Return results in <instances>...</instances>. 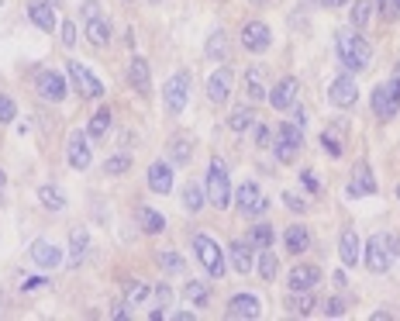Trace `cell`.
Returning <instances> with one entry per match:
<instances>
[{
  "instance_id": "cell-1",
  "label": "cell",
  "mask_w": 400,
  "mask_h": 321,
  "mask_svg": "<svg viewBox=\"0 0 400 321\" xmlns=\"http://www.w3.org/2000/svg\"><path fill=\"white\" fill-rule=\"evenodd\" d=\"M335 52H338V62L345 66V73H362V69H370V62H373L370 42H366L359 31H352V28H338V35H335Z\"/></svg>"
},
{
  "instance_id": "cell-2",
  "label": "cell",
  "mask_w": 400,
  "mask_h": 321,
  "mask_svg": "<svg viewBox=\"0 0 400 321\" xmlns=\"http://www.w3.org/2000/svg\"><path fill=\"white\" fill-rule=\"evenodd\" d=\"M204 190H207V201H211L214 208L228 211V204H232L235 197H232V180H228V166H224V159H217V156L211 159V166H207V184H204Z\"/></svg>"
},
{
  "instance_id": "cell-3",
  "label": "cell",
  "mask_w": 400,
  "mask_h": 321,
  "mask_svg": "<svg viewBox=\"0 0 400 321\" xmlns=\"http://www.w3.org/2000/svg\"><path fill=\"white\" fill-rule=\"evenodd\" d=\"M80 14H83V31H86V42L90 45H110V21L104 18L101 4L97 0H83L80 4Z\"/></svg>"
},
{
  "instance_id": "cell-4",
  "label": "cell",
  "mask_w": 400,
  "mask_h": 321,
  "mask_svg": "<svg viewBox=\"0 0 400 321\" xmlns=\"http://www.w3.org/2000/svg\"><path fill=\"white\" fill-rule=\"evenodd\" d=\"M190 245H193V256H197V263L207 269L211 276H224V269H228V263H224V252H221V245L211 239V235H193L190 239Z\"/></svg>"
},
{
  "instance_id": "cell-5",
  "label": "cell",
  "mask_w": 400,
  "mask_h": 321,
  "mask_svg": "<svg viewBox=\"0 0 400 321\" xmlns=\"http://www.w3.org/2000/svg\"><path fill=\"white\" fill-rule=\"evenodd\" d=\"M370 104H373V114L379 118V121H394V118H397V111H400V86L394 80L373 86Z\"/></svg>"
},
{
  "instance_id": "cell-6",
  "label": "cell",
  "mask_w": 400,
  "mask_h": 321,
  "mask_svg": "<svg viewBox=\"0 0 400 321\" xmlns=\"http://www.w3.org/2000/svg\"><path fill=\"white\" fill-rule=\"evenodd\" d=\"M394 249H397V242L390 239V235H373V239H366V269L387 273L390 263H394Z\"/></svg>"
},
{
  "instance_id": "cell-7",
  "label": "cell",
  "mask_w": 400,
  "mask_h": 321,
  "mask_svg": "<svg viewBox=\"0 0 400 321\" xmlns=\"http://www.w3.org/2000/svg\"><path fill=\"white\" fill-rule=\"evenodd\" d=\"M273 145V152H276V159L280 162H294L297 152H300V145H304V135H300V125H280L276 128V142H269Z\"/></svg>"
},
{
  "instance_id": "cell-8",
  "label": "cell",
  "mask_w": 400,
  "mask_h": 321,
  "mask_svg": "<svg viewBox=\"0 0 400 321\" xmlns=\"http://www.w3.org/2000/svg\"><path fill=\"white\" fill-rule=\"evenodd\" d=\"M187 90H190V73L187 69H180V73H173L166 86H162V97H166V111L169 114H180L183 107H187Z\"/></svg>"
},
{
  "instance_id": "cell-9",
  "label": "cell",
  "mask_w": 400,
  "mask_h": 321,
  "mask_svg": "<svg viewBox=\"0 0 400 321\" xmlns=\"http://www.w3.org/2000/svg\"><path fill=\"white\" fill-rule=\"evenodd\" d=\"M35 90H38L45 101L59 104V101L69 94V83L62 80V73H55V69H38V73H35Z\"/></svg>"
},
{
  "instance_id": "cell-10",
  "label": "cell",
  "mask_w": 400,
  "mask_h": 321,
  "mask_svg": "<svg viewBox=\"0 0 400 321\" xmlns=\"http://www.w3.org/2000/svg\"><path fill=\"white\" fill-rule=\"evenodd\" d=\"M66 69H69V80L80 86L83 97H104V83L97 80V77H93V73H90V69H86L83 62L69 59V62H66Z\"/></svg>"
},
{
  "instance_id": "cell-11",
  "label": "cell",
  "mask_w": 400,
  "mask_h": 321,
  "mask_svg": "<svg viewBox=\"0 0 400 321\" xmlns=\"http://www.w3.org/2000/svg\"><path fill=\"white\" fill-rule=\"evenodd\" d=\"M328 101H331L335 107H342V111L359 101V86H355V80H352V73L331 80V86H328Z\"/></svg>"
},
{
  "instance_id": "cell-12",
  "label": "cell",
  "mask_w": 400,
  "mask_h": 321,
  "mask_svg": "<svg viewBox=\"0 0 400 321\" xmlns=\"http://www.w3.org/2000/svg\"><path fill=\"white\" fill-rule=\"evenodd\" d=\"M90 156H93L90 135L86 132L69 135V145H66V159H69V166H73V169H90Z\"/></svg>"
},
{
  "instance_id": "cell-13",
  "label": "cell",
  "mask_w": 400,
  "mask_h": 321,
  "mask_svg": "<svg viewBox=\"0 0 400 321\" xmlns=\"http://www.w3.org/2000/svg\"><path fill=\"white\" fill-rule=\"evenodd\" d=\"M232 86H235L232 66H217L211 73V80H207V97H211L214 104H224V101L232 97Z\"/></svg>"
},
{
  "instance_id": "cell-14",
  "label": "cell",
  "mask_w": 400,
  "mask_h": 321,
  "mask_svg": "<svg viewBox=\"0 0 400 321\" xmlns=\"http://www.w3.org/2000/svg\"><path fill=\"white\" fill-rule=\"evenodd\" d=\"M348 197H373L376 193V176H373V166L370 162H355L352 166V184H348V190H345Z\"/></svg>"
},
{
  "instance_id": "cell-15",
  "label": "cell",
  "mask_w": 400,
  "mask_h": 321,
  "mask_svg": "<svg viewBox=\"0 0 400 321\" xmlns=\"http://www.w3.org/2000/svg\"><path fill=\"white\" fill-rule=\"evenodd\" d=\"M235 204H239V211L248 214V218L266 211V197H263V190L256 187L252 180H245V184L239 187V193H235Z\"/></svg>"
},
{
  "instance_id": "cell-16",
  "label": "cell",
  "mask_w": 400,
  "mask_h": 321,
  "mask_svg": "<svg viewBox=\"0 0 400 321\" xmlns=\"http://www.w3.org/2000/svg\"><path fill=\"white\" fill-rule=\"evenodd\" d=\"M269 42H273V35H269L266 21H248V25L241 28V45L248 52H266Z\"/></svg>"
},
{
  "instance_id": "cell-17",
  "label": "cell",
  "mask_w": 400,
  "mask_h": 321,
  "mask_svg": "<svg viewBox=\"0 0 400 321\" xmlns=\"http://www.w3.org/2000/svg\"><path fill=\"white\" fill-rule=\"evenodd\" d=\"M297 90H300V83H297V77H283L280 83H273V90H269V104H273V111H287V107H294L297 101Z\"/></svg>"
},
{
  "instance_id": "cell-18",
  "label": "cell",
  "mask_w": 400,
  "mask_h": 321,
  "mask_svg": "<svg viewBox=\"0 0 400 321\" xmlns=\"http://www.w3.org/2000/svg\"><path fill=\"white\" fill-rule=\"evenodd\" d=\"M318 283H321V269L311 266V263H300V266L287 273V287L290 291H314Z\"/></svg>"
},
{
  "instance_id": "cell-19",
  "label": "cell",
  "mask_w": 400,
  "mask_h": 321,
  "mask_svg": "<svg viewBox=\"0 0 400 321\" xmlns=\"http://www.w3.org/2000/svg\"><path fill=\"white\" fill-rule=\"evenodd\" d=\"M28 256H31V263L42 269H55L62 266V249L52 245V242H35L31 249H28Z\"/></svg>"
},
{
  "instance_id": "cell-20",
  "label": "cell",
  "mask_w": 400,
  "mask_h": 321,
  "mask_svg": "<svg viewBox=\"0 0 400 321\" xmlns=\"http://www.w3.org/2000/svg\"><path fill=\"white\" fill-rule=\"evenodd\" d=\"M173 180H176L173 162H152L149 166V190L152 193H173Z\"/></svg>"
},
{
  "instance_id": "cell-21",
  "label": "cell",
  "mask_w": 400,
  "mask_h": 321,
  "mask_svg": "<svg viewBox=\"0 0 400 321\" xmlns=\"http://www.w3.org/2000/svg\"><path fill=\"white\" fill-rule=\"evenodd\" d=\"M263 315V300L256 294H235L228 300V318H259Z\"/></svg>"
},
{
  "instance_id": "cell-22",
  "label": "cell",
  "mask_w": 400,
  "mask_h": 321,
  "mask_svg": "<svg viewBox=\"0 0 400 321\" xmlns=\"http://www.w3.org/2000/svg\"><path fill=\"white\" fill-rule=\"evenodd\" d=\"M245 94H248V101H252V104H259V101H266V97H269L266 66H252V69L245 73Z\"/></svg>"
},
{
  "instance_id": "cell-23",
  "label": "cell",
  "mask_w": 400,
  "mask_h": 321,
  "mask_svg": "<svg viewBox=\"0 0 400 321\" xmlns=\"http://www.w3.org/2000/svg\"><path fill=\"white\" fill-rule=\"evenodd\" d=\"M128 80H132V86L138 94L149 97V90H152V73H149L145 55H132V62H128Z\"/></svg>"
},
{
  "instance_id": "cell-24",
  "label": "cell",
  "mask_w": 400,
  "mask_h": 321,
  "mask_svg": "<svg viewBox=\"0 0 400 321\" xmlns=\"http://www.w3.org/2000/svg\"><path fill=\"white\" fill-rule=\"evenodd\" d=\"M204 55L214 59V62H224V59H232V38H228V31H211L207 35V42H204Z\"/></svg>"
},
{
  "instance_id": "cell-25",
  "label": "cell",
  "mask_w": 400,
  "mask_h": 321,
  "mask_svg": "<svg viewBox=\"0 0 400 321\" xmlns=\"http://www.w3.org/2000/svg\"><path fill=\"white\" fill-rule=\"evenodd\" d=\"M28 18L42 31H55V11L49 0H28Z\"/></svg>"
},
{
  "instance_id": "cell-26",
  "label": "cell",
  "mask_w": 400,
  "mask_h": 321,
  "mask_svg": "<svg viewBox=\"0 0 400 321\" xmlns=\"http://www.w3.org/2000/svg\"><path fill=\"white\" fill-rule=\"evenodd\" d=\"M252 252H256V249L241 239H235L228 245V259H232V266L239 269V273H252V266H256V256H252Z\"/></svg>"
},
{
  "instance_id": "cell-27",
  "label": "cell",
  "mask_w": 400,
  "mask_h": 321,
  "mask_svg": "<svg viewBox=\"0 0 400 321\" xmlns=\"http://www.w3.org/2000/svg\"><path fill=\"white\" fill-rule=\"evenodd\" d=\"M307 245H311V232H307V225H290V228L283 232V249H287L290 256L307 252Z\"/></svg>"
},
{
  "instance_id": "cell-28",
  "label": "cell",
  "mask_w": 400,
  "mask_h": 321,
  "mask_svg": "<svg viewBox=\"0 0 400 321\" xmlns=\"http://www.w3.org/2000/svg\"><path fill=\"white\" fill-rule=\"evenodd\" d=\"M287 308H290V315H297V318H307V315L318 308V304H314V291H290Z\"/></svg>"
},
{
  "instance_id": "cell-29",
  "label": "cell",
  "mask_w": 400,
  "mask_h": 321,
  "mask_svg": "<svg viewBox=\"0 0 400 321\" xmlns=\"http://www.w3.org/2000/svg\"><path fill=\"white\" fill-rule=\"evenodd\" d=\"M138 228L145 235H162L166 232V218L159 211H152V208H138Z\"/></svg>"
},
{
  "instance_id": "cell-30",
  "label": "cell",
  "mask_w": 400,
  "mask_h": 321,
  "mask_svg": "<svg viewBox=\"0 0 400 321\" xmlns=\"http://www.w3.org/2000/svg\"><path fill=\"white\" fill-rule=\"evenodd\" d=\"M190 156H193V142H190L187 135L169 138V162H173V166H187Z\"/></svg>"
},
{
  "instance_id": "cell-31",
  "label": "cell",
  "mask_w": 400,
  "mask_h": 321,
  "mask_svg": "<svg viewBox=\"0 0 400 321\" xmlns=\"http://www.w3.org/2000/svg\"><path fill=\"white\" fill-rule=\"evenodd\" d=\"M86 252H90V235L83 228H76L69 235V266H80L83 259H86Z\"/></svg>"
},
{
  "instance_id": "cell-32",
  "label": "cell",
  "mask_w": 400,
  "mask_h": 321,
  "mask_svg": "<svg viewBox=\"0 0 400 321\" xmlns=\"http://www.w3.org/2000/svg\"><path fill=\"white\" fill-rule=\"evenodd\" d=\"M252 125H256V107H248V104H245V107H235V111H232V118H228V128H232L235 135L248 132Z\"/></svg>"
},
{
  "instance_id": "cell-33",
  "label": "cell",
  "mask_w": 400,
  "mask_h": 321,
  "mask_svg": "<svg viewBox=\"0 0 400 321\" xmlns=\"http://www.w3.org/2000/svg\"><path fill=\"white\" fill-rule=\"evenodd\" d=\"M248 245L259 252V249H273V228H269V221H259V225H252L248 228Z\"/></svg>"
},
{
  "instance_id": "cell-34",
  "label": "cell",
  "mask_w": 400,
  "mask_h": 321,
  "mask_svg": "<svg viewBox=\"0 0 400 321\" xmlns=\"http://www.w3.org/2000/svg\"><path fill=\"white\" fill-rule=\"evenodd\" d=\"M38 201H42V208H49V211H62L66 208V193L52 184H45V187H38Z\"/></svg>"
},
{
  "instance_id": "cell-35",
  "label": "cell",
  "mask_w": 400,
  "mask_h": 321,
  "mask_svg": "<svg viewBox=\"0 0 400 321\" xmlns=\"http://www.w3.org/2000/svg\"><path fill=\"white\" fill-rule=\"evenodd\" d=\"M107 128H110V107H101L93 118H90V125H86V135H90V142H97V138H104Z\"/></svg>"
},
{
  "instance_id": "cell-36",
  "label": "cell",
  "mask_w": 400,
  "mask_h": 321,
  "mask_svg": "<svg viewBox=\"0 0 400 321\" xmlns=\"http://www.w3.org/2000/svg\"><path fill=\"white\" fill-rule=\"evenodd\" d=\"M338 249H342V263H345V266H355V263H359V235H355V232H342V245H338Z\"/></svg>"
},
{
  "instance_id": "cell-37",
  "label": "cell",
  "mask_w": 400,
  "mask_h": 321,
  "mask_svg": "<svg viewBox=\"0 0 400 321\" xmlns=\"http://www.w3.org/2000/svg\"><path fill=\"white\" fill-rule=\"evenodd\" d=\"M373 7H376V0H355V4H352V28H366V25H370Z\"/></svg>"
},
{
  "instance_id": "cell-38",
  "label": "cell",
  "mask_w": 400,
  "mask_h": 321,
  "mask_svg": "<svg viewBox=\"0 0 400 321\" xmlns=\"http://www.w3.org/2000/svg\"><path fill=\"white\" fill-rule=\"evenodd\" d=\"M259 276L263 280H276V269H280V259H276V252H269V249H259Z\"/></svg>"
},
{
  "instance_id": "cell-39",
  "label": "cell",
  "mask_w": 400,
  "mask_h": 321,
  "mask_svg": "<svg viewBox=\"0 0 400 321\" xmlns=\"http://www.w3.org/2000/svg\"><path fill=\"white\" fill-rule=\"evenodd\" d=\"M204 201H207V190L200 187V184H190V187L183 190V208H187V211H200Z\"/></svg>"
},
{
  "instance_id": "cell-40",
  "label": "cell",
  "mask_w": 400,
  "mask_h": 321,
  "mask_svg": "<svg viewBox=\"0 0 400 321\" xmlns=\"http://www.w3.org/2000/svg\"><path fill=\"white\" fill-rule=\"evenodd\" d=\"M159 266L166 269V273H183L187 263H183L180 252H173V249H159Z\"/></svg>"
},
{
  "instance_id": "cell-41",
  "label": "cell",
  "mask_w": 400,
  "mask_h": 321,
  "mask_svg": "<svg viewBox=\"0 0 400 321\" xmlns=\"http://www.w3.org/2000/svg\"><path fill=\"white\" fill-rule=\"evenodd\" d=\"M183 297H187L190 304H207V297H211V291H207V283H200V280H190L187 283V291H183Z\"/></svg>"
},
{
  "instance_id": "cell-42",
  "label": "cell",
  "mask_w": 400,
  "mask_h": 321,
  "mask_svg": "<svg viewBox=\"0 0 400 321\" xmlns=\"http://www.w3.org/2000/svg\"><path fill=\"white\" fill-rule=\"evenodd\" d=\"M132 169V156L128 152H121V156H110V159L104 162V173L107 176H121V173H128Z\"/></svg>"
},
{
  "instance_id": "cell-43",
  "label": "cell",
  "mask_w": 400,
  "mask_h": 321,
  "mask_svg": "<svg viewBox=\"0 0 400 321\" xmlns=\"http://www.w3.org/2000/svg\"><path fill=\"white\" fill-rule=\"evenodd\" d=\"M149 294H152V291H149L142 280H128V304H132V308L145 304V300H149Z\"/></svg>"
},
{
  "instance_id": "cell-44",
  "label": "cell",
  "mask_w": 400,
  "mask_h": 321,
  "mask_svg": "<svg viewBox=\"0 0 400 321\" xmlns=\"http://www.w3.org/2000/svg\"><path fill=\"white\" fill-rule=\"evenodd\" d=\"M376 11H379V18L383 21H400V0H376Z\"/></svg>"
},
{
  "instance_id": "cell-45",
  "label": "cell",
  "mask_w": 400,
  "mask_h": 321,
  "mask_svg": "<svg viewBox=\"0 0 400 321\" xmlns=\"http://www.w3.org/2000/svg\"><path fill=\"white\" fill-rule=\"evenodd\" d=\"M14 118H18V104H14L7 94H0V121H4V125H11Z\"/></svg>"
},
{
  "instance_id": "cell-46",
  "label": "cell",
  "mask_w": 400,
  "mask_h": 321,
  "mask_svg": "<svg viewBox=\"0 0 400 321\" xmlns=\"http://www.w3.org/2000/svg\"><path fill=\"white\" fill-rule=\"evenodd\" d=\"M321 142H324V152H328V156H342V152H345L342 138H335L331 132H324V135H321Z\"/></svg>"
},
{
  "instance_id": "cell-47",
  "label": "cell",
  "mask_w": 400,
  "mask_h": 321,
  "mask_svg": "<svg viewBox=\"0 0 400 321\" xmlns=\"http://www.w3.org/2000/svg\"><path fill=\"white\" fill-rule=\"evenodd\" d=\"M324 315H328V318H342V315H345V300H342V297H331V300L324 304Z\"/></svg>"
},
{
  "instance_id": "cell-48",
  "label": "cell",
  "mask_w": 400,
  "mask_h": 321,
  "mask_svg": "<svg viewBox=\"0 0 400 321\" xmlns=\"http://www.w3.org/2000/svg\"><path fill=\"white\" fill-rule=\"evenodd\" d=\"M156 297H159L162 308H173V300H176V294H173V287H169V283H159V287H156Z\"/></svg>"
},
{
  "instance_id": "cell-49",
  "label": "cell",
  "mask_w": 400,
  "mask_h": 321,
  "mask_svg": "<svg viewBox=\"0 0 400 321\" xmlns=\"http://www.w3.org/2000/svg\"><path fill=\"white\" fill-rule=\"evenodd\" d=\"M300 184H304V190H311V193H321V180L314 173H307V169H300Z\"/></svg>"
},
{
  "instance_id": "cell-50",
  "label": "cell",
  "mask_w": 400,
  "mask_h": 321,
  "mask_svg": "<svg viewBox=\"0 0 400 321\" xmlns=\"http://www.w3.org/2000/svg\"><path fill=\"white\" fill-rule=\"evenodd\" d=\"M252 142H256L259 149H263V145H269V128H266V125H259V121L252 125Z\"/></svg>"
},
{
  "instance_id": "cell-51",
  "label": "cell",
  "mask_w": 400,
  "mask_h": 321,
  "mask_svg": "<svg viewBox=\"0 0 400 321\" xmlns=\"http://www.w3.org/2000/svg\"><path fill=\"white\" fill-rule=\"evenodd\" d=\"M283 204H287L290 211H297V214H304V211H307V204H304V201H300L297 193H283Z\"/></svg>"
},
{
  "instance_id": "cell-52",
  "label": "cell",
  "mask_w": 400,
  "mask_h": 321,
  "mask_svg": "<svg viewBox=\"0 0 400 321\" xmlns=\"http://www.w3.org/2000/svg\"><path fill=\"white\" fill-rule=\"evenodd\" d=\"M59 35H62V45L69 49V45L76 42V28H73V21H62V31H59Z\"/></svg>"
},
{
  "instance_id": "cell-53",
  "label": "cell",
  "mask_w": 400,
  "mask_h": 321,
  "mask_svg": "<svg viewBox=\"0 0 400 321\" xmlns=\"http://www.w3.org/2000/svg\"><path fill=\"white\" fill-rule=\"evenodd\" d=\"M45 283H49V280H45V276H28L25 283H21V291H25V294H31V291H42V287H45Z\"/></svg>"
},
{
  "instance_id": "cell-54",
  "label": "cell",
  "mask_w": 400,
  "mask_h": 321,
  "mask_svg": "<svg viewBox=\"0 0 400 321\" xmlns=\"http://www.w3.org/2000/svg\"><path fill=\"white\" fill-rule=\"evenodd\" d=\"M110 318H128V304H114V311H110Z\"/></svg>"
},
{
  "instance_id": "cell-55",
  "label": "cell",
  "mask_w": 400,
  "mask_h": 321,
  "mask_svg": "<svg viewBox=\"0 0 400 321\" xmlns=\"http://www.w3.org/2000/svg\"><path fill=\"white\" fill-rule=\"evenodd\" d=\"M331 280H335V287H345V283H348V276H345V273H335Z\"/></svg>"
},
{
  "instance_id": "cell-56",
  "label": "cell",
  "mask_w": 400,
  "mask_h": 321,
  "mask_svg": "<svg viewBox=\"0 0 400 321\" xmlns=\"http://www.w3.org/2000/svg\"><path fill=\"white\" fill-rule=\"evenodd\" d=\"M173 318H176V321H190L193 315H190V311H173Z\"/></svg>"
},
{
  "instance_id": "cell-57",
  "label": "cell",
  "mask_w": 400,
  "mask_h": 321,
  "mask_svg": "<svg viewBox=\"0 0 400 321\" xmlns=\"http://www.w3.org/2000/svg\"><path fill=\"white\" fill-rule=\"evenodd\" d=\"M324 7H342V4H348V0H321Z\"/></svg>"
},
{
  "instance_id": "cell-58",
  "label": "cell",
  "mask_w": 400,
  "mask_h": 321,
  "mask_svg": "<svg viewBox=\"0 0 400 321\" xmlns=\"http://www.w3.org/2000/svg\"><path fill=\"white\" fill-rule=\"evenodd\" d=\"M394 83H397V86H400V62H397V66H394Z\"/></svg>"
},
{
  "instance_id": "cell-59",
  "label": "cell",
  "mask_w": 400,
  "mask_h": 321,
  "mask_svg": "<svg viewBox=\"0 0 400 321\" xmlns=\"http://www.w3.org/2000/svg\"><path fill=\"white\" fill-rule=\"evenodd\" d=\"M4 184H7V173H4V169H0V190H4Z\"/></svg>"
},
{
  "instance_id": "cell-60",
  "label": "cell",
  "mask_w": 400,
  "mask_h": 321,
  "mask_svg": "<svg viewBox=\"0 0 400 321\" xmlns=\"http://www.w3.org/2000/svg\"><path fill=\"white\" fill-rule=\"evenodd\" d=\"M252 4H269V0H252Z\"/></svg>"
},
{
  "instance_id": "cell-61",
  "label": "cell",
  "mask_w": 400,
  "mask_h": 321,
  "mask_svg": "<svg viewBox=\"0 0 400 321\" xmlns=\"http://www.w3.org/2000/svg\"><path fill=\"white\" fill-rule=\"evenodd\" d=\"M397 201H400V187H397Z\"/></svg>"
},
{
  "instance_id": "cell-62",
  "label": "cell",
  "mask_w": 400,
  "mask_h": 321,
  "mask_svg": "<svg viewBox=\"0 0 400 321\" xmlns=\"http://www.w3.org/2000/svg\"><path fill=\"white\" fill-rule=\"evenodd\" d=\"M128 4H135V0H128Z\"/></svg>"
}]
</instances>
